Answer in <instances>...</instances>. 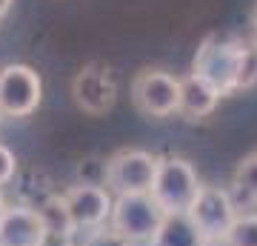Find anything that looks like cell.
<instances>
[{
    "label": "cell",
    "mask_w": 257,
    "mask_h": 246,
    "mask_svg": "<svg viewBox=\"0 0 257 246\" xmlns=\"http://www.w3.org/2000/svg\"><path fill=\"white\" fill-rule=\"evenodd\" d=\"M166 212L157 206V201L149 195V192H140V195H117L114 198V206H111V218L109 226L114 232H120L123 237L135 240V243H143V240H152L155 232L160 229Z\"/></svg>",
    "instance_id": "cell-5"
},
{
    "label": "cell",
    "mask_w": 257,
    "mask_h": 246,
    "mask_svg": "<svg viewBox=\"0 0 257 246\" xmlns=\"http://www.w3.org/2000/svg\"><path fill=\"white\" fill-rule=\"evenodd\" d=\"M0 118H3V115H0Z\"/></svg>",
    "instance_id": "cell-24"
},
{
    "label": "cell",
    "mask_w": 257,
    "mask_h": 246,
    "mask_svg": "<svg viewBox=\"0 0 257 246\" xmlns=\"http://www.w3.org/2000/svg\"><path fill=\"white\" fill-rule=\"evenodd\" d=\"M43 246H74V240H57V237H49Z\"/></svg>",
    "instance_id": "cell-21"
},
{
    "label": "cell",
    "mask_w": 257,
    "mask_h": 246,
    "mask_svg": "<svg viewBox=\"0 0 257 246\" xmlns=\"http://www.w3.org/2000/svg\"><path fill=\"white\" fill-rule=\"evenodd\" d=\"M231 198L234 203L243 206H257V152H248L246 157H240V163L234 166L231 175Z\"/></svg>",
    "instance_id": "cell-14"
},
{
    "label": "cell",
    "mask_w": 257,
    "mask_h": 246,
    "mask_svg": "<svg viewBox=\"0 0 257 246\" xmlns=\"http://www.w3.org/2000/svg\"><path fill=\"white\" fill-rule=\"evenodd\" d=\"M209 246H223V243H209Z\"/></svg>",
    "instance_id": "cell-23"
},
{
    "label": "cell",
    "mask_w": 257,
    "mask_h": 246,
    "mask_svg": "<svg viewBox=\"0 0 257 246\" xmlns=\"http://www.w3.org/2000/svg\"><path fill=\"white\" fill-rule=\"evenodd\" d=\"M257 86V46L248 40L246 49V60H243V69H240V80H237V92H246Z\"/></svg>",
    "instance_id": "cell-17"
},
{
    "label": "cell",
    "mask_w": 257,
    "mask_h": 246,
    "mask_svg": "<svg viewBox=\"0 0 257 246\" xmlns=\"http://www.w3.org/2000/svg\"><path fill=\"white\" fill-rule=\"evenodd\" d=\"M248 26H251V37H248V40L257 46V6L251 9V20H248Z\"/></svg>",
    "instance_id": "cell-19"
},
{
    "label": "cell",
    "mask_w": 257,
    "mask_h": 246,
    "mask_svg": "<svg viewBox=\"0 0 257 246\" xmlns=\"http://www.w3.org/2000/svg\"><path fill=\"white\" fill-rule=\"evenodd\" d=\"M186 215L192 218V223L200 229L209 243H223L240 212L229 189H223V186H200L197 198H194V203L189 206Z\"/></svg>",
    "instance_id": "cell-7"
},
{
    "label": "cell",
    "mask_w": 257,
    "mask_h": 246,
    "mask_svg": "<svg viewBox=\"0 0 257 246\" xmlns=\"http://www.w3.org/2000/svg\"><path fill=\"white\" fill-rule=\"evenodd\" d=\"M223 246H257V212H240Z\"/></svg>",
    "instance_id": "cell-15"
},
{
    "label": "cell",
    "mask_w": 257,
    "mask_h": 246,
    "mask_svg": "<svg viewBox=\"0 0 257 246\" xmlns=\"http://www.w3.org/2000/svg\"><path fill=\"white\" fill-rule=\"evenodd\" d=\"M200 186L203 183L197 178V169L192 166V160H186L180 155H160L157 175L149 195L155 198L157 206L166 215H175V212H189Z\"/></svg>",
    "instance_id": "cell-2"
},
{
    "label": "cell",
    "mask_w": 257,
    "mask_h": 246,
    "mask_svg": "<svg viewBox=\"0 0 257 246\" xmlns=\"http://www.w3.org/2000/svg\"><path fill=\"white\" fill-rule=\"evenodd\" d=\"M132 103L140 115L155 120L175 118L180 109V77L166 69H140L132 77Z\"/></svg>",
    "instance_id": "cell-4"
},
{
    "label": "cell",
    "mask_w": 257,
    "mask_h": 246,
    "mask_svg": "<svg viewBox=\"0 0 257 246\" xmlns=\"http://www.w3.org/2000/svg\"><path fill=\"white\" fill-rule=\"evenodd\" d=\"M246 49H248V37L231 35V32H209L194 52L192 72L203 74L223 98L234 95L240 69H243V60H246Z\"/></svg>",
    "instance_id": "cell-1"
},
{
    "label": "cell",
    "mask_w": 257,
    "mask_h": 246,
    "mask_svg": "<svg viewBox=\"0 0 257 246\" xmlns=\"http://www.w3.org/2000/svg\"><path fill=\"white\" fill-rule=\"evenodd\" d=\"M66 206L72 212V220L77 232H92L109 223L114 195L100 183H74L63 192Z\"/></svg>",
    "instance_id": "cell-9"
},
{
    "label": "cell",
    "mask_w": 257,
    "mask_h": 246,
    "mask_svg": "<svg viewBox=\"0 0 257 246\" xmlns=\"http://www.w3.org/2000/svg\"><path fill=\"white\" fill-rule=\"evenodd\" d=\"M149 246H209V240L203 237V232L194 226L186 212H175L163 218Z\"/></svg>",
    "instance_id": "cell-12"
},
{
    "label": "cell",
    "mask_w": 257,
    "mask_h": 246,
    "mask_svg": "<svg viewBox=\"0 0 257 246\" xmlns=\"http://www.w3.org/2000/svg\"><path fill=\"white\" fill-rule=\"evenodd\" d=\"M157 163L160 155H152L149 149H117L114 155L106 160L103 169V186L117 198V195H140V192H152L157 175Z\"/></svg>",
    "instance_id": "cell-3"
},
{
    "label": "cell",
    "mask_w": 257,
    "mask_h": 246,
    "mask_svg": "<svg viewBox=\"0 0 257 246\" xmlns=\"http://www.w3.org/2000/svg\"><path fill=\"white\" fill-rule=\"evenodd\" d=\"M72 98L74 106L89 115V118H103L106 112L114 109L117 103V80L111 66L92 60L72 77Z\"/></svg>",
    "instance_id": "cell-8"
},
{
    "label": "cell",
    "mask_w": 257,
    "mask_h": 246,
    "mask_svg": "<svg viewBox=\"0 0 257 246\" xmlns=\"http://www.w3.org/2000/svg\"><path fill=\"white\" fill-rule=\"evenodd\" d=\"M43 101V80L26 63L0 66V115L3 118H29Z\"/></svg>",
    "instance_id": "cell-6"
},
{
    "label": "cell",
    "mask_w": 257,
    "mask_h": 246,
    "mask_svg": "<svg viewBox=\"0 0 257 246\" xmlns=\"http://www.w3.org/2000/svg\"><path fill=\"white\" fill-rule=\"evenodd\" d=\"M46 240V223L32 206H9L0 218V246H43Z\"/></svg>",
    "instance_id": "cell-10"
},
{
    "label": "cell",
    "mask_w": 257,
    "mask_h": 246,
    "mask_svg": "<svg viewBox=\"0 0 257 246\" xmlns=\"http://www.w3.org/2000/svg\"><path fill=\"white\" fill-rule=\"evenodd\" d=\"M220 98L223 95L203 74L189 72L180 77V109H177V115L186 120H203L217 109Z\"/></svg>",
    "instance_id": "cell-11"
},
{
    "label": "cell",
    "mask_w": 257,
    "mask_h": 246,
    "mask_svg": "<svg viewBox=\"0 0 257 246\" xmlns=\"http://www.w3.org/2000/svg\"><path fill=\"white\" fill-rule=\"evenodd\" d=\"M37 212H40V218H43V223H46L49 237H57V240H74L77 226H74L72 212H69V206H66L63 195H49Z\"/></svg>",
    "instance_id": "cell-13"
},
{
    "label": "cell",
    "mask_w": 257,
    "mask_h": 246,
    "mask_svg": "<svg viewBox=\"0 0 257 246\" xmlns=\"http://www.w3.org/2000/svg\"><path fill=\"white\" fill-rule=\"evenodd\" d=\"M6 209H9V206H6V198H3V192H0V218L6 215Z\"/></svg>",
    "instance_id": "cell-22"
},
{
    "label": "cell",
    "mask_w": 257,
    "mask_h": 246,
    "mask_svg": "<svg viewBox=\"0 0 257 246\" xmlns=\"http://www.w3.org/2000/svg\"><path fill=\"white\" fill-rule=\"evenodd\" d=\"M12 6H15V0H0V20L12 12Z\"/></svg>",
    "instance_id": "cell-20"
},
{
    "label": "cell",
    "mask_w": 257,
    "mask_h": 246,
    "mask_svg": "<svg viewBox=\"0 0 257 246\" xmlns=\"http://www.w3.org/2000/svg\"><path fill=\"white\" fill-rule=\"evenodd\" d=\"M15 175H18V157L9 146L0 143V186H6Z\"/></svg>",
    "instance_id": "cell-18"
},
{
    "label": "cell",
    "mask_w": 257,
    "mask_h": 246,
    "mask_svg": "<svg viewBox=\"0 0 257 246\" xmlns=\"http://www.w3.org/2000/svg\"><path fill=\"white\" fill-rule=\"evenodd\" d=\"M80 246H140V243H135V240L123 237L120 232H114V229L106 223V226H100V229L86 232V237H83Z\"/></svg>",
    "instance_id": "cell-16"
}]
</instances>
